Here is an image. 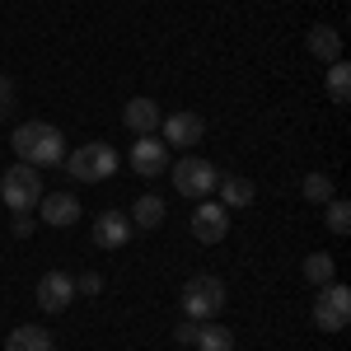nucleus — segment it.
Wrapping results in <instances>:
<instances>
[{"mask_svg":"<svg viewBox=\"0 0 351 351\" xmlns=\"http://www.w3.org/2000/svg\"><path fill=\"white\" fill-rule=\"evenodd\" d=\"M309 52L319 56L324 66H332V61H342V33L328 24H314L309 28Z\"/></svg>","mask_w":351,"mask_h":351,"instance_id":"nucleus-14","label":"nucleus"},{"mask_svg":"<svg viewBox=\"0 0 351 351\" xmlns=\"http://www.w3.org/2000/svg\"><path fill=\"white\" fill-rule=\"evenodd\" d=\"M328 99L332 104H351V66L347 61H332L328 66Z\"/></svg>","mask_w":351,"mask_h":351,"instance_id":"nucleus-19","label":"nucleus"},{"mask_svg":"<svg viewBox=\"0 0 351 351\" xmlns=\"http://www.w3.org/2000/svg\"><path fill=\"white\" fill-rule=\"evenodd\" d=\"M225 234H230V211H225L220 202H211V197H202V202H197V211H192V239L220 243Z\"/></svg>","mask_w":351,"mask_h":351,"instance_id":"nucleus-8","label":"nucleus"},{"mask_svg":"<svg viewBox=\"0 0 351 351\" xmlns=\"http://www.w3.org/2000/svg\"><path fill=\"white\" fill-rule=\"evenodd\" d=\"M52 347H56L52 332H47V328H33V324L14 328V332L5 337V351H52Z\"/></svg>","mask_w":351,"mask_h":351,"instance_id":"nucleus-16","label":"nucleus"},{"mask_svg":"<svg viewBox=\"0 0 351 351\" xmlns=\"http://www.w3.org/2000/svg\"><path fill=\"white\" fill-rule=\"evenodd\" d=\"M99 291H104V276L99 271H84L80 281H75V295H99Z\"/></svg>","mask_w":351,"mask_h":351,"instance_id":"nucleus-23","label":"nucleus"},{"mask_svg":"<svg viewBox=\"0 0 351 351\" xmlns=\"http://www.w3.org/2000/svg\"><path fill=\"white\" fill-rule=\"evenodd\" d=\"M127 160H132V169L141 178H160V173H169V145L160 136H136Z\"/></svg>","mask_w":351,"mask_h":351,"instance_id":"nucleus-7","label":"nucleus"},{"mask_svg":"<svg viewBox=\"0 0 351 351\" xmlns=\"http://www.w3.org/2000/svg\"><path fill=\"white\" fill-rule=\"evenodd\" d=\"M216 192H220V206H225V211H239V206H248V202H253V183H248V178H239V173H220Z\"/></svg>","mask_w":351,"mask_h":351,"instance_id":"nucleus-15","label":"nucleus"},{"mask_svg":"<svg viewBox=\"0 0 351 351\" xmlns=\"http://www.w3.org/2000/svg\"><path fill=\"white\" fill-rule=\"evenodd\" d=\"M10 108H14V80L0 75V117H10Z\"/></svg>","mask_w":351,"mask_h":351,"instance_id":"nucleus-26","label":"nucleus"},{"mask_svg":"<svg viewBox=\"0 0 351 351\" xmlns=\"http://www.w3.org/2000/svg\"><path fill=\"white\" fill-rule=\"evenodd\" d=\"M38 206H43V220L56 225V230H71V225L80 220V202H75V192H52V197H43Z\"/></svg>","mask_w":351,"mask_h":351,"instance_id":"nucleus-13","label":"nucleus"},{"mask_svg":"<svg viewBox=\"0 0 351 351\" xmlns=\"http://www.w3.org/2000/svg\"><path fill=\"white\" fill-rule=\"evenodd\" d=\"M0 197H5L10 211H33V206L47 197V192H43V173H38L33 164L5 169V173H0Z\"/></svg>","mask_w":351,"mask_h":351,"instance_id":"nucleus-3","label":"nucleus"},{"mask_svg":"<svg viewBox=\"0 0 351 351\" xmlns=\"http://www.w3.org/2000/svg\"><path fill=\"white\" fill-rule=\"evenodd\" d=\"M197 351H234V332L230 328H220L216 319H206V324H197Z\"/></svg>","mask_w":351,"mask_h":351,"instance_id":"nucleus-18","label":"nucleus"},{"mask_svg":"<svg viewBox=\"0 0 351 351\" xmlns=\"http://www.w3.org/2000/svg\"><path fill=\"white\" fill-rule=\"evenodd\" d=\"M324 220L332 234H351V202H342V197L324 202Z\"/></svg>","mask_w":351,"mask_h":351,"instance_id":"nucleus-21","label":"nucleus"},{"mask_svg":"<svg viewBox=\"0 0 351 351\" xmlns=\"http://www.w3.org/2000/svg\"><path fill=\"white\" fill-rule=\"evenodd\" d=\"M127 239H132L127 211H104V216L94 220V243H99V248H122Z\"/></svg>","mask_w":351,"mask_h":351,"instance_id":"nucleus-12","label":"nucleus"},{"mask_svg":"<svg viewBox=\"0 0 351 351\" xmlns=\"http://www.w3.org/2000/svg\"><path fill=\"white\" fill-rule=\"evenodd\" d=\"M173 342H183V347H192V342H197V319H183V324L173 328Z\"/></svg>","mask_w":351,"mask_h":351,"instance_id":"nucleus-25","label":"nucleus"},{"mask_svg":"<svg viewBox=\"0 0 351 351\" xmlns=\"http://www.w3.org/2000/svg\"><path fill=\"white\" fill-rule=\"evenodd\" d=\"M52 351H56V347H52Z\"/></svg>","mask_w":351,"mask_h":351,"instance_id":"nucleus-27","label":"nucleus"},{"mask_svg":"<svg viewBox=\"0 0 351 351\" xmlns=\"http://www.w3.org/2000/svg\"><path fill=\"white\" fill-rule=\"evenodd\" d=\"M332 253H309V258H304V281H309V286H328V281H332Z\"/></svg>","mask_w":351,"mask_h":351,"instance_id":"nucleus-20","label":"nucleus"},{"mask_svg":"<svg viewBox=\"0 0 351 351\" xmlns=\"http://www.w3.org/2000/svg\"><path fill=\"white\" fill-rule=\"evenodd\" d=\"M33 225H38V220L28 216V211H14V220H10V230H14L19 239H28V234H33Z\"/></svg>","mask_w":351,"mask_h":351,"instance_id":"nucleus-24","label":"nucleus"},{"mask_svg":"<svg viewBox=\"0 0 351 351\" xmlns=\"http://www.w3.org/2000/svg\"><path fill=\"white\" fill-rule=\"evenodd\" d=\"M314 324L324 332H342L351 324V291L342 281H328L319 286V300H314Z\"/></svg>","mask_w":351,"mask_h":351,"instance_id":"nucleus-5","label":"nucleus"},{"mask_svg":"<svg viewBox=\"0 0 351 351\" xmlns=\"http://www.w3.org/2000/svg\"><path fill=\"white\" fill-rule=\"evenodd\" d=\"M300 192H304V202L324 206V202H332V178H328V173H304V183H300Z\"/></svg>","mask_w":351,"mask_h":351,"instance_id":"nucleus-22","label":"nucleus"},{"mask_svg":"<svg viewBox=\"0 0 351 351\" xmlns=\"http://www.w3.org/2000/svg\"><path fill=\"white\" fill-rule=\"evenodd\" d=\"M202 136H206V117H202V112H169L160 122L164 145H169V141H173V145H197Z\"/></svg>","mask_w":351,"mask_h":351,"instance_id":"nucleus-10","label":"nucleus"},{"mask_svg":"<svg viewBox=\"0 0 351 351\" xmlns=\"http://www.w3.org/2000/svg\"><path fill=\"white\" fill-rule=\"evenodd\" d=\"M178 304H183L188 319L206 324V319H216L220 309H225V281L220 276H192L188 286H183V295H178Z\"/></svg>","mask_w":351,"mask_h":351,"instance_id":"nucleus-4","label":"nucleus"},{"mask_svg":"<svg viewBox=\"0 0 351 351\" xmlns=\"http://www.w3.org/2000/svg\"><path fill=\"white\" fill-rule=\"evenodd\" d=\"M122 122H127V132L132 136H155L160 132V122H164V112L155 99H132L127 108H122Z\"/></svg>","mask_w":351,"mask_h":351,"instance_id":"nucleus-11","label":"nucleus"},{"mask_svg":"<svg viewBox=\"0 0 351 351\" xmlns=\"http://www.w3.org/2000/svg\"><path fill=\"white\" fill-rule=\"evenodd\" d=\"M10 145H14L19 164H33L38 173L56 169V164L66 160V141H61V132H56L52 122H24V127H14Z\"/></svg>","mask_w":351,"mask_h":351,"instance_id":"nucleus-1","label":"nucleus"},{"mask_svg":"<svg viewBox=\"0 0 351 351\" xmlns=\"http://www.w3.org/2000/svg\"><path fill=\"white\" fill-rule=\"evenodd\" d=\"M71 300H75V276H66V271H47V276L38 281V309H43V314H61V309H71Z\"/></svg>","mask_w":351,"mask_h":351,"instance_id":"nucleus-9","label":"nucleus"},{"mask_svg":"<svg viewBox=\"0 0 351 351\" xmlns=\"http://www.w3.org/2000/svg\"><path fill=\"white\" fill-rule=\"evenodd\" d=\"M220 183V169L211 160H197V155H188V160H178L173 164V188L183 192V197H211Z\"/></svg>","mask_w":351,"mask_h":351,"instance_id":"nucleus-6","label":"nucleus"},{"mask_svg":"<svg viewBox=\"0 0 351 351\" xmlns=\"http://www.w3.org/2000/svg\"><path fill=\"white\" fill-rule=\"evenodd\" d=\"M61 164H66V173L80 178V183H104V178L117 173V150L104 145V141H84V145H75Z\"/></svg>","mask_w":351,"mask_h":351,"instance_id":"nucleus-2","label":"nucleus"},{"mask_svg":"<svg viewBox=\"0 0 351 351\" xmlns=\"http://www.w3.org/2000/svg\"><path fill=\"white\" fill-rule=\"evenodd\" d=\"M136 225V230H160L164 225V197H155V192H145V197H136L132 216H127Z\"/></svg>","mask_w":351,"mask_h":351,"instance_id":"nucleus-17","label":"nucleus"}]
</instances>
